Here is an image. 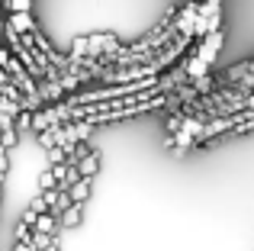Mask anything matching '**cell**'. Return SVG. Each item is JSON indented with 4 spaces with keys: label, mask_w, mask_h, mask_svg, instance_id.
Listing matches in <instances>:
<instances>
[{
    "label": "cell",
    "mask_w": 254,
    "mask_h": 251,
    "mask_svg": "<svg viewBox=\"0 0 254 251\" xmlns=\"http://www.w3.org/2000/svg\"><path fill=\"white\" fill-rule=\"evenodd\" d=\"M6 171H10V148L0 142V177H6Z\"/></svg>",
    "instance_id": "8fae6325"
},
{
    "label": "cell",
    "mask_w": 254,
    "mask_h": 251,
    "mask_svg": "<svg viewBox=\"0 0 254 251\" xmlns=\"http://www.w3.org/2000/svg\"><path fill=\"white\" fill-rule=\"evenodd\" d=\"M42 251H62V245H58V239H55V242H52L49 248H42Z\"/></svg>",
    "instance_id": "4fadbf2b"
},
{
    "label": "cell",
    "mask_w": 254,
    "mask_h": 251,
    "mask_svg": "<svg viewBox=\"0 0 254 251\" xmlns=\"http://www.w3.org/2000/svg\"><path fill=\"white\" fill-rule=\"evenodd\" d=\"M32 232H36V226L26 219H16V226H13V242H32Z\"/></svg>",
    "instance_id": "52a82bcc"
},
{
    "label": "cell",
    "mask_w": 254,
    "mask_h": 251,
    "mask_svg": "<svg viewBox=\"0 0 254 251\" xmlns=\"http://www.w3.org/2000/svg\"><path fill=\"white\" fill-rule=\"evenodd\" d=\"M6 23L13 26V29L19 32V36H26V32L39 29L36 19H32V10H19V13H6Z\"/></svg>",
    "instance_id": "7a4b0ae2"
},
{
    "label": "cell",
    "mask_w": 254,
    "mask_h": 251,
    "mask_svg": "<svg viewBox=\"0 0 254 251\" xmlns=\"http://www.w3.org/2000/svg\"><path fill=\"white\" fill-rule=\"evenodd\" d=\"M13 123H16L19 132H32V113H29V110H23V113H19Z\"/></svg>",
    "instance_id": "30bf717a"
},
{
    "label": "cell",
    "mask_w": 254,
    "mask_h": 251,
    "mask_svg": "<svg viewBox=\"0 0 254 251\" xmlns=\"http://www.w3.org/2000/svg\"><path fill=\"white\" fill-rule=\"evenodd\" d=\"M222 42H225V36H222V29H216V32H209V36H203V39H196L193 42V49H196V55L203 58V62H216L219 58V52H222Z\"/></svg>",
    "instance_id": "6da1fadb"
},
{
    "label": "cell",
    "mask_w": 254,
    "mask_h": 251,
    "mask_svg": "<svg viewBox=\"0 0 254 251\" xmlns=\"http://www.w3.org/2000/svg\"><path fill=\"white\" fill-rule=\"evenodd\" d=\"M58 187V174L52 164H45L42 171H39V190H55Z\"/></svg>",
    "instance_id": "8992f818"
},
{
    "label": "cell",
    "mask_w": 254,
    "mask_h": 251,
    "mask_svg": "<svg viewBox=\"0 0 254 251\" xmlns=\"http://www.w3.org/2000/svg\"><path fill=\"white\" fill-rule=\"evenodd\" d=\"M55 239H58V235H49V232H32V248L42 251V248H49Z\"/></svg>",
    "instance_id": "ba28073f"
},
{
    "label": "cell",
    "mask_w": 254,
    "mask_h": 251,
    "mask_svg": "<svg viewBox=\"0 0 254 251\" xmlns=\"http://www.w3.org/2000/svg\"><path fill=\"white\" fill-rule=\"evenodd\" d=\"M100 164H103V158H100V151H87V155L81 158V161H77V168H81V177H90V181H93V177H97L100 174Z\"/></svg>",
    "instance_id": "3957f363"
},
{
    "label": "cell",
    "mask_w": 254,
    "mask_h": 251,
    "mask_svg": "<svg viewBox=\"0 0 254 251\" xmlns=\"http://www.w3.org/2000/svg\"><path fill=\"white\" fill-rule=\"evenodd\" d=\"M68 193H71V200H74V203H81V206H84V203L90 200V193H93V181H90V177H81V181L71 184Z\"/></svg>",
    "instance_id": "277c9868"
},
{
    "label": "cell",
    "mask_w": 254,
    "mask_h": 251,
    "mask_svg": "<svg viewBox=\"0 0 254 251\" xmlns=\"http://www.w3.org/2000/svg\"><path fill=\"white\" fill-rule=\"evenodd\" d=\"M6 13H19V10H32V0H3Z\"/></svg>",
    "instance_id": "9c48e42d"
},
{
    "label": "cell",
    "mask_w": 254,
    "mask_h": 251,
    "mask_svg": "<svg viewBox=\"0 0 254 251\" xmlns=\"http://www.w3.org/2000/svg\"><path fill=\"white\" fill-rule=\"evenodd\" d=\"M10 251H36V248H32V242H13Z\"/></svg>",
    "instance_id": "7c38bea8"
},
{
    "label": "cell",
    "mask_w": 254,
    "mask_h": 251,
    "mask_svg": "<svg viewBox=\"0 0 254 251\" xmlns=\"http://www.w3.org/2000/svg\"><path fill=\"white\" fill-rule=\"evenodd\" d=\"M81 222H84V206L81 203H71L62 213V229H81Z\"/></svg>",
    "instance_id": "5b68a950"
}]
</instances>
